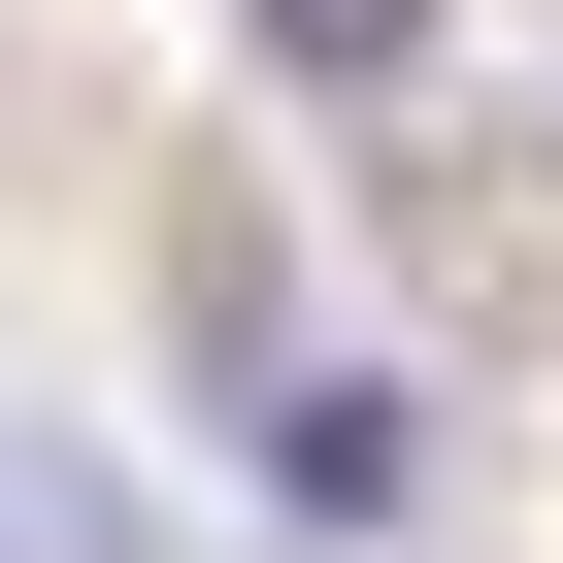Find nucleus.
<instances>
[{
    "label": "nucleus",
    "mask_w": 563,
    "mask_h": 563,
    "mask_svg": "<svg viewBox=\"0 0 563 563\" xmlns=\"http://www.w3.org/2000/svg\"><path fill=\"white\" fill-rule=\"evenodd\" d=\"M365 265H398L464 365H563V133H497V100H398V166H365Z\"/></svg>",
    "instance_id": "nucleus-1"
},
{
    "label": "nucleus",
    "mask_w": 563,
    "mask_h": 563,
    "mask_svg": "<svg viewBox=\"0 0 563 563\" xmlns=\"http://www.w3.org/2000/svg\"><path fill=\"white\" fill-rule=\"evenodd\" d=\"M232 464L299 497V530H398V497H431V398H398V365H232Z\"/></svg>",
    "instance_id": "nucleus-2"
},
{
    "label": "nucleus",
    "mask_w": 563,
    "mask_h": 563,
    "mask_svg": "<svg viewBox=\"0 0 563 563\" xmlns=\"http://www.w3.org/2000/svg\"><path fill=\"white\" fill-rule=\"evenodd\" d=\"M232 34L299 67V100H431V0H232Z\"/></svg>",
    "instance_id": "nucleus-3"
}]
</instances>
